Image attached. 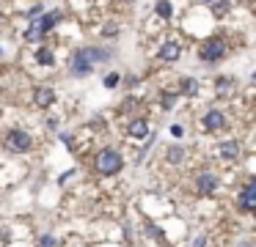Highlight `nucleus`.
I'll return each instance as SVG.
<instances>
[{"mask_svg": "<svg viewBox=\"0 0 256 247\" xmlns=\"http://www.w3.org/2000/svg\"><path fill=\"white\" fill-rule=\"evenodd\" d=\"M173 104H176V96H173V94H163V107L171 110Z\"/></svg>", "mask_w": 256, "mask_h": 247, "instance_id": "obj_20", "label": "nucleus"}, {"mask_svg": "<svg viewBox=\"0 0 256 247\" xmlns=\"http://www.w3.org/2000/svg\"><path fill=\"white\" fill-rule=\"evenodd\" d=\"M171 14H173V6H171V3H168V0H160V3H157V17H163V20H168Z\"/></svg>", "mask_w": 256, "mask_h": 247, "instance_id": "obj_14", "label": "nucleus"}, {"mask_svg": "<svg viewBox=\"0 0 256 247\" xmlns=\"http://www.w3.org/2000/svg\"><path fill=\"white\" fill-rule=\"evenodd\" d=\"M231 91H234V80H218V96L221 99H226Z\"/></svg>", "mask_w": 256, "mask_h": 247, "instance_id": "obj_13", "label": "nucleus"}, {"mask_svg": "<svg viewBox=\"0 0 256 247\" xmlns=\"http://www.w3.org/2000/svg\"><path fill=\"white\" fill-rule=\"evenodd\" d=\"M196 91H199V82H196V80H190V77H185V80H182V94L193 96Z\"/></svg>", "mask_w": 256, "mask_h": 247, "instance_id": "obj_15", "label": "nucleus"}, {"mask_svg": "<svg viewBox=\"0 0 256 247\" xmlns=\"http://www.w3.org/2000/svg\"><path fill=\"white\" fill-rule=\"evenodd\" d=\"M6 146L14 154H25V151H30V146H33V140H30V135L28 132H20V129H14V132H8V137H6Z\"/></svg>", "mask_w": 256, "mask_h": 247, "instance_id": "obj_4", "label": "nucleus"}, {"mask_svg": "<svg viewBox=\"0 0 256 247\" xmlns=\"http://www.w3.org/2000/svg\"><path fill=\"white\" fill-rule=\"evenodd\" d=\"M39 63H44V66H50L53 63V55H50V49H39Z\"/></svg>", "mask_w": 256, "mask_h": 247, "instance_id": "obj_19", "label": "nucleus"}, {"mask_svg": "<svg viewBox=\"0 0 256 247\" xmlns=\"http://www.w3.org/2000/svg\"><path fill=\"white\" fill-rule=\"evenodd\" d=\"M242 247H251V245H242Z\"/></svg>", "mask_w": 256, "mask_h": 247, "instance_id": "obj_28", "label": "nucleus"}, {"mask_svg": "<svg viewBox=\"0 0 256 247\" xmlns=\"http://www.w3.org/2000/svg\"><path fill=\"white\" fill-rule=\"evenodd\" d=\"M39 36H42V30H39V25L33 22V25H30L28 30H25V41H36Z\"/></svg>", "mask_w": 256, "mask_h": 247, "instance_id": "obj_18", "label": "nucleus"}, {"mask_svg": "<svg viewBox=\"0 0 256 247\" xmlns=\"http://www.w3.org/2000/svg\"><path fill=\"white\" fill-rule=\"evenodd\" d=\"M121 157H118V151H113V148H105V151H99V157H97V171L102 173V176H113V173H118L121 171Z\"/></svg>", "mask_w": 256, "mask_h": 247, "instance_id": "obj_2", "label": "nucleus"}, {"mask_svg": "<svg viewBox=\"0 0 256 247\" xmlns=\"http://www.w3.org/2000/svg\"><path fill=\"white\" fill-rule=\"evenodd\" d=\"M215 6H212V11H215V17H226V11H228V3L226 0H212Z\"/></svg>", "mask_w": 256, "mask_h": 247, "instance_id": "obj_16", "label": "nucleus"}, {"mask_svg": "<svg viewBox=\"0 0 256 247\" xmlns=\"http://www.w3.org/2000/svg\"><path fill=\"white\" fill-rule=\"evenodd\" d=\"M105 85H108V88H116V85H118V74H108V77H105Z\"/></svg>", "mask_w": 256, "mask_h": 247, "instance_id": "obj_22", "label": "nucleus"}, {"mask_svg": "<svg viewBox=\"0 0 256 247\" xmlns=\"http://www.w3.org/2000/svg\"><path fill=\"white\" fill-rule=\"evenodd\" d=\"M58 22V14L53 11V14H44L42 20L36 22V25H39V30H42V33H47V30H53V25H56Z\"/></svg>", "mask_w": 256, "mask_h": 247, "instance_id": "obj_12", "label": "nucleus"}, {"mask_svg": "<svg viewBox=\"0 0 256 247\" xmlns=\"http://www.w3.org/2000/svg\"><path fill=\"white\" fill-rule=\"evenodd\" d=\"M237 154H240V146H237L234 140H223L221 143V157L223 159H234Z\"/></svg>", "mask_w": 256, "mask_h": 247, "instance_id": "obj_10", "label": "nucleus"}, {"mask_svg": "<svg viewBox=\"0 0 256 247\" xmlns=\"http://www.w3.org/2000/svg\"><path fill=\"white\" fill-rule=\"evenodd\" d=\"M171 135L173 137H182V126H171Z\"/></svg>", "mask_w": 256, "mask_h": 247, "instance_id": "obj_25", "label": "nucleus"}, {"mask_svg": "<svg viewBox=\"0 0 256 247\" xmlns=\"http://www.w3.org/2000/svg\"><path fill=\"white\" fill-rule=\"evenodd\" d=\"M240 206L245 209V212H254L256 209V184L254 181L245 184V190H242V195H240Z\"/></svg>", "mask_w": 256, "mask_h": 247, "instance_id": "obj_5", "label": "nucleus"}, {"mask_svg": "<svg viewBox=\"0 0 256 247\" xmlns=\"http://www.w3.org/2000/svg\"><path fill=\"white\" fill-rule=\"evenodd\" d=\"M163 61H168V63H173V61H179V44L176 41H166L163 44Z\"/></svg>", "mask_w": 256, "mask_h": 247, "instance_id": "obj_8", "label": "nucleus"}, {"mask_svg": "<svg viewBox=\"0 0 256 247\" xmlns=\"http://www.w3.org/2000/svg\"><path fill=\"white\" fill-rule=\"evenodd\" d=\"M196 184H199L201 195H209V192H215V187H218V176H212V173H201Z\"/></svg>", "mask_w": 256, "mask_h": 247, "instance_id": "obj_6", "label": "nucleus"}, {"mask_svg": "<svg viewBox=\"0 0 256 247\" xmlns=\"http://www.w3.org/2000/svg\"><path fill=\"white\" fill-rule=\"evenodd\" d=\"M42 8H44V6H36V8H30V11H28V17H42Z\"/></svg>", "mask_w": 256, "mask_h": 247, "instance_id": "obj_24", "label": "nucleus"}, {"mask_svg": "<svg viewBox=\"0 0 256 247\" xmlns=\"http://www.w3.org/2000/svg\"><path fill=\"white\" fill-rule=\"evenodd\" d=\"M33 102H36V107H50V104L56 102V94H53L50 88H36Z\"/></svg>", "mask_w": 256, "mask_h": 247, "instance_id": "obj_7", "label": "nucleus"}, {"mask_svg": "<svg viewBox=\"0 0 256 247\" xmlns=\"http://www.w3.org/2000/svg\"><path fill=\"white\" fill-rule=\"evenodd\" d=\"M102 33H105V36H116V33H118V27H116V22H108V25L102 27Z\"/></svg>", "mask_w": 256, "mask_h": 247, "instance_id": "obj_21", "label": "nucleus"}, {"mask_svg": "<svg viewBox=\"0 0 256 247\" xmlns=\"http://www.w3.org/2000/svg\"><path fill=\"white\" fill-rule=\"evenodd\" d=\"M42 247H56V239H53V236H44V239H42Z\"/></svg>", "mask_w": 256, "mask_h": 247, "instance_id": "obj_23", "label": "nucleus"}, {"mask_svg": "<svg viewBox=\"0 0 256 247\" xmlns=\"http://www.w3.org/2000/svg\"><path fill=\"white\" fill-rule=\"evenodd\" d=\"M223 55H226V41H223V39L204 41V47H201V61L212 63V61H221Z\"/></svg>", "mask_w": 256, "mask_h": 247, "instance_id": "obj_3", "label": "nucleus"}, {"mask_svg": "<svg viewBox=\"0 0 256 247\" xmlns=\"http://www.w3.org/2000/svg\"><path fill=\"white\" fill-rule=\"evenodd\" d=\"M146 132H149V126H146L143 118H135V121L130 124V135L132 137H146Z\"/></svg>", "mask_w": 256, "mask_h": 247, "instance_id": "obj_11", "label": "nucleus"}, {"mask_svg": "<svg viewBox=\"0 0 256 247\" xmlns=\"http://www.w3.org/2000/svg\"><path fill=\"white\" fill-rule=\"evenodd\" d=\"M0 52H3V49H0Z\"/></svg>", "mask_w": 256, "mask_h": 247, "instance_id": "obj_29", "label": "nucleus"}, {"mask_svg": "<svg viewBox=\"0 0 256 247\" xmlns=\"http://www.w3.org/2000/svg\"><path fill=\"white\" fill-rule=\"evenodd\" d=\"M204 126H207V129H221V126H223V113L209 110L207 116H204Z\"/></svg>", "mask_w": 256, "mask_h": 247, "instance_id": "obj_9", "label": "nucleus"}, {"mask_svg": "<svg viewBox=\"0 0 256 247\" xmlns=\"http://www.w3.org/2000/svg\"><path fill=\"white\" fill-rule=\"evenodd\" d=\"M182 157H185V148H179V146L168 148V159H171L173 165H176V162H182Z\"/></svg>", "mask_w": 256, "mask_h": 247, "instance_id": "obj_17", "label": "nucleus"}, {"mask_svg": "<svg viewBox=\"0 0 256 247\" xmlns=\"http://www.w3.org/2000/svg\"><path fill=\"white\" fill-rule=\"evenodd\" d=\"M204 245H207V239H204V236H199V239H196V245H193V247H204Z\"/></svg>", "mask_w": 256, "mask_h": 247, "instance_id": "obj_26", "label": "nucleus"}, {"mask_svg": "<svg viewBox=\"0 0 256 247\" xmlns=\"http://www.w3.org/2000/svg\"><path fill=\"white\" fill-rule=\"evenodd\" d=\"M204 3H212V0H204Z\"/></svg>", "mask_w": 256, "mask_h": 247, "instance_id": "obj_27", "label": "nucleus"}, {"mask_svg": "<svg viewBox=\"0 0 256 247\" xmlns=\"http://www.w3.org/2000/svg\"><path fill=\"white\" fill-rule=\"evenodd\" d=\"M111 55L105 49H97V47H85V49H77L75 58H72V74L75 77H85L91 74V69L97 66L99 61H108Z\"/></svg>", "mask_w": 256, "mask_h": 247, "instance_id": "obj_1", "label": "nucleus"}]
</instances>
